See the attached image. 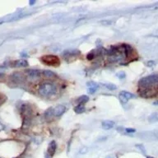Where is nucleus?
<instances>
[{
  "mask_svg": "<svg viewBox=\"0 0 158 158\" xmlns=\"http://www.w3.org/2000/svg\"><path fill=\"white\" fill-rule=\"evenodd\" d=\"M28 66V63L25 59H18V60L14 62V67H17V68H24V67Z\"/></svg>",
  "mask_w": 158,
  "mask_h": 158,
  "instance_id": "obj_11",
  "label": "nucleus"
},
{
  "mask_svg": "<svg viewBox=\"0 0 158 158\" xmlns=\"http://www.w3.org/2000/svg\"><path fill=\"white\" fill-rule=\"evenodd\" d=\"M125 131L127 132V133H135L136 132V130H135L134 129H126Z\"/></svg>",
  "mask_w": 158,
  "mask_h": 158,
  "instance_id": "obj_20",
  "label": "nucleus"
},
{
  "mask_svg": "<svg viewBox=\"0 0 158 158\" xmlns=\"http://www.w3.org/2000/svg\"><path fill=\"white\" fill-rule=\"evenodd\" d=\"M138 92L144 98L158 96V75H150L142 78L137 83Z\"/></svg>",
  "mask_w": 158,
  "mask_h": 158,
  "instance_id": "obj_1",
  "label": "nucleus"
},
{
  "mask_svg": "<svg viewBox=\"0 0 158 158\" xmlns=\"http://www.w3.org/2000/svg\"><path fill=\"white\" fill-rule=\"evenodd\" d=\"M119 98H120V101H121L122 103H124V104H125V103H127V102L129 101V100H128L126 97H124V96H122L121 94H120V95H119Z\"/></svg>",
  "mask_w": 158,
  "mask_h": 158,
  "instance_id": "obj_17",
  "label": "nucleus"
},
{
  "mask_svg": "<svg viewBox=\"0 0 158 158\" xmlns=\"http://www.w3.org/2000/svg\"><path fill=\"white\" fill-rule=\"evenodd\" d=\"M88 101H89V97H88V96H82L81 97H79L78 99H77V105H84Z\"/></svg>",
  "mask_w": 158,
  "mask_h": 158,
  "instance_id": "obj_12",
  "label": "nucleus"
},
{
  "mask_svg": "<svg viewBox=\"0 0 158 158\" xmlns=\"http://www.w3.org/2000/svg\"><path fill=\"white\" fill-rule=\"evenodd\" d=\"M87 151V147H83L82 149L80 151V153H81V154H84V153H86Z\"/></svg>",
  "mask_w": 158,
  "mask_h": 158,
  "instance_id": "obj_22",
  "label": "nucleus"
},
{
  "mask_svg": "<svg viewBox=\"0 0 158 158\" xmlns=\"http://www.w3.org/2000/svg\"><path fill=\"white\" fill-rule=\"evenodd\" d=\"M31 107L27 105H23L22 108V115H23V125L24 126H27L29 125V122L31 120Z\"/></svg>",
  "mask_w": 158,
  "mask_h": 158,
  "instance_id": "obj_5",
  "label": "nucleus"
},
{
  "mask_svg": "<svg viewBox=\"0 0 158 158\" xmlns=\"http://www.w3.org/2000/svg\"><path fill=\"white\" fill-rule=\"evenodd\" d=\"M107 55L111 62L125 64V60L130 59L133 55V48L129 44L112 46L107 51Z\"/></svg>",
  "mask_w": 158,
  "mask_h": 158,
  "instance_id": "obj_2",
  "label": "nucleus"
},
{
  "mask_svg": "<svg viewBox=\"0 0 158 158\" xmlns=\"http://www.w3.org/2000/svg\"><path fill=\"white\" fill-rule=\"evenodd\" d=\"M39 94L44 97H50L57 92L56 87L50 82H45L39 87Z\"/></svg>",
  "mask_w": 158,
  "mask_h": 158,
  "instance_id": "obj_3",
  "label": "nucleus"
},
{
  "mask_svg": "<svg viewBox=\"0 0 158 158\" xmlns=\"http://www.w3.org/2000/svg\"><path fill=\"white\" fill-rule=\"evenodd\" d=\"M120 94H121L122 96H124V97H126L128 100L133 99V98H135V95H133V93H130L129 92H124V91H122Z\"/></svg>",
  "mask_w": 158,
  "mask_h": 158,
  "instance_id": "obj_13",
  "label": "nucleus"
},
{
  "mask_svg": "<svg viewBox=\"0 0 158 158\" xmlns=\"http://www.w3.org/2000/svg\"><path fill=\"white\" fill-rule=\"evenodd\" d=\"M44 76H46L47 77H55V74L53 72L49 71V70L44 71Z\"/></svg>",
  "mask_w": 158,
  "mask_h": 158,
  "instance_id": "obj_16",
  "label": "nucleus"
},
{
  "mask_svg": "<svg viewBox=\"0 0 158 158\" xmlns=\"http://www.w3.org/2000/svg\"><path fill=\"white\" fill-rule=\"evenodd\" d=\"M147 158H154V157H147Z\"/></svg>",
  "mask_w": 158,
  "mask_h": 158,
  "instance_id": "obj_24",
  "label": "nucleus"
},
{
  "mask_svg": "<svg viewBox=\"0 0 158 158\" xmlns=\"http://www.w3.org/2000/svg\"><path fill=\"white\" fill-rule=\"evenodd\" d=\"M41 61L44 64L52 67H58L60 64L59 59L55 55H44L41 58Z\"/></svg>",
  "mask_w": 158,
  "mask_h": 158,
  "instance_id": "obj_4",
  "label": "nucleus"
},
{
  "mask_svg": "<svg viewBox=\"0 0 158 158\" xmlns=\"http://www.w3.org/2000/svg\"><path fill=\"white\" fill-rule=\"evenodd\" d=\"M6 99H7V98L5 97V96L0 94V105H2L3 103H4V101H6Z\"/></svg>",
  "mask_w": 158,
  "mask_h": 158,
  "instance_id": "obj_19",
  "label": "nucleus"
},
{
  "mask_svg": "<svg viewBox=\"0 0 158 158\" xmlns=\"http://www.w3.org/2000/svg\"><path fill=\"white\" fill-rule=\"evenodd\" d=\"M148 121L150 123H155L158 121V113H154L152 114L148 117Z\"/></svg>",
  "mask_w": 158,
  "mask_h": 158,
  "instance_id": "obj_14",
  "label": "nucleus"
},
{
  "mask_svg": "<svg viewBox=\"0 0 158 158\" xmlns=\"http://www.w3.org/2000/svg\"><path fill=\"white\" fill-rule=\"evenodd\" d=\"M56 147H57L56 142H55L54 141L50 142V143L49 144V147H48L45 158H52L53 157V156L54 155L55 152H56Z\"/></svg>",
  "mask_w": 158,
  "mask_h": 158,
  "instance_id": "obj_6",
  "label": "nucleus"
},
{
  "mask_svg": "<svg viewBox=\"0 0 158 158\" xmlns=\"http://www.w3.org/2000/svg\"><path fill=\"white\" fill-rule=\"evenodd\" d=\"M148 67H152L153 65H155V62L154 61H149V62H147V64Z\"/></svg>",
  "mask_w": 158,
  "mask_h": 158,
  "instance_id": "obj_21",
  "label": "nucleus"
},
{
  "mask_svg": "<svg viewBox=\"0 0 158 158\" xmlns=\"http://www.w3.org/2000/svg\"><path fill=\"white\" fill-rule=\"evenodd\" d=\"M74 110L77 114H82L85 111V107L82 105H77V106L74 108Z\"/></svg>",
  "mask_w": 158,
  "mask_h": 158,
  "instance_id": "obj_15",
  "label": "nucleus"
},
{
  "mask_svg": "<svg viewBox=\"0 0 158 158\" xmlns=\"http://www.w3.org/2000/svg\"><path fill=\"white\" fill-rule=\"evenodd\" d=\"M154 105H158V101H156V102H154Z\"/></svg>",
  "mask_w": 158,
  "mask_h": 158,
  "instance_id": "obj_23",
  "label": "nucleus"
},
{
  "mask_svg": "<svg viewBox=\"0 0 158 158\" xmlns=\"http://www.w3.org/2000/svg\"><path fill=\"white\" fill-rule=\"evenodd\" d=\"M87 89H88L89 93H91V94L95 93V92H96V90L99 88V85H98L97 83L94 82H87Z\"/></svg>",
  "mask_w": 158,
  "mask_h": 158,
  "instance_id": "obj_9",
  "label": "nucleus"
},
{
  "mask_svg": "<svg viewBox=\"0 0 158 158\" xmlns=\"http://www.w3.org/2000/svg\"><path fill=\"white\" fill-rule=\"evenodd\" d=\"M26 72H27V76H28L29 78L32 79V80L38 79L40 76V71H39V70H36V69H29Z\"/></svg>",
  "mask_w": 158,
  "mask_h": 158,
  "instance_id": "obj_8",
  "label": "nucleus"
},
{
  "mask_svg": "<svg viewBox=\"0 0 158 158\" xmlns=\"http://www.w3.org/2000/svg\"><path fill=\"white\" fill-rule=\"evenodd\" d=\"M105 87H106V88L109 89V90H115V89L117 88L116 86L114 84H105Z\"/></svg>",
  "mask_w": 158,
  "mask_h": 158,
  "instance_id": "obj_18",
  "label": "nucleus"
},
{
  "mask_svg": "<svg viewBox=\"0 0 158 158\" xmlns=\"http://www.w3.org/2000/svg\"><path fill=\"white\" fill-rule=\"evenodd\" d=\"M101 127H102V129H105V130L111 129L114 127V122L110 121V120H105V121L102 122Z\"/></svg>",
  "mask_w": 158,
  "mask_h": 158,
  "instance_id": "obj_10",
  "label": "nucleus"
},
{
  "mask_svg": "<svg viewBox=\"0 0 158 158\" xmlns=\"http://www.w3.org/2000/svg\"><path fill=\"white\" fill-rule=\"evenodd\" d=\"M65 111H66V107L63 105H59L54 109H53V114L55 117H59L64 114Z\"/></svg>",
  "mask_w": 158,
  "mask_h": 158,
  "instance_id": "obj_7",
  "label": "nucleus"
}]
</instances>
